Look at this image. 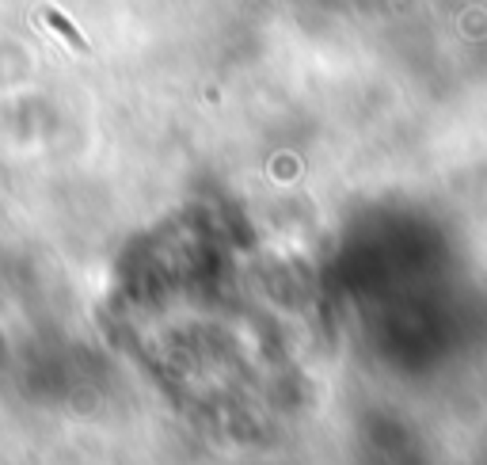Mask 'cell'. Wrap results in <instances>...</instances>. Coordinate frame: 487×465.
Masks as SVG:
<instances>
[{"mask_svg":"<svg viewBox=\"0 0 487 465\" xmlns=\"http://www.w3.org/2000/svg\"><path fill=\"white\" fill-rule=\"evenodd\" d=\"M46 20L53 23V31H58V35H65V39H69L72 46H77V50H88V46H84V39L77 35V27H72L69 20H65V16H58V12H46Z\"/></svg>","mask_w":487,"mask_h":465,"instance_id":"6da1fadb","label":"cell"}]
</instances>
